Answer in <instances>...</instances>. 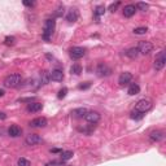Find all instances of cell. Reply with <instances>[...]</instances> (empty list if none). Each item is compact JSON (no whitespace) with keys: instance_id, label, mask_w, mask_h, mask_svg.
Masks as SVG:
<instances>
[{"instance_id":"7402d4cb","label":"cell","mask_w":166,"mask_h":166,"mask_svg":"<svg viewBox=\"0 0 166 166\" xmlns=\"http://www.w3.org/2000/svg\"><path fill=\"white\" fill-rule=\"evenodd\" d=\"M70 73L74 74V76H79L82 73V66L81 64H73V66L70 68Z\"/></svg>"},{"instance_id":"30bf717a","label":"cell","mask_w":166,"mask_h":166,"mask_svg":"<svg viewBox=\"0 0 166 166\" xmlns=\"http://www.w3.org/2000/svg\"><path fill=\"white\" fill-rule=\"evenodd\" d=\"M47 120L44 117H38V118H35V120H33L30 122V127H34V128H43V127H46L47 126Z\"/></svg>"},{"instance_id":"d6a6232c","label":"cell","mask_w":166,"mask_h":166,"mask_svg":"<svg viewBox=\"0 0 166 166\" xmlns=\"http://www.w3.org/2000/svg\"><path fill=\"white\" fill-rule=\"evenodd\" d=\"M56 16H57V17H61L62 14H64V7H60L57 9V11H56V13H55Z\"/></svg>"},{"instance_id":"8fae6325","label":"cell","mask_w":166,"mask_h":166,"mask_svg":"<svg viewBox=\"0 0 166 166\" xmlns=\"http://www.w3.org/2000/svg\"><path fill=\"white\" fill-rule=\"evenodd\" d=\"M165 138V133L162 130H153L149 133V139L152 140V142H161V140H164Z\"/></svg>"},{"instance_id":"83f0119b","label":"cell","mask_w":166,"mask_h":166,"mask_svg":"<svg viewBox=\"0 0 166 166\" xmlns=\"http://www.w3.org/2000/svg\"><path fill=\"white\" fill-rule=\"evenodd\" d=\"M17 164H18V166H30V161L24 157H21V158H18Z\"/></svg>"},{"instance_id":"2e32d148","label":"cell","mask_w":166,"mask_h":166,"mask_svg":"<svg viewBox=\"0 0 166 166\" xmlns=\"http://www.w3.org/2000/svg\"><path fill=\"white\" fill-rule=\"evenodd\" d=\"M135 12H136V8H135V5L134 4L125 5V8H123V16L125 17H127V18L133 17V16L135 14Z\"/></svg>"},{"instance_id":"ac0fdd59","label":"cell","mask_w":166,"mask_h":166,"mask_svg":"<svg viewBox=\"0 0 166 166\" xmlns=\"http://www.w3.org/2000/svg\"><path fill=\"white\" fill-rule=\"evenodd\" d=\"M78 20V12L77 9H70L69 11V13L66 16V21H69V22H76V21Z\"/></svg>"},{"instance_id":"4dcf8cb0","label":"cell","mask_w":166,"mask_h":166,"mask_svg":"<svg viewBox=\"0 0 166 166\" xmlns=\"http://www.w3.org/2000/svg\"><path fill=\"white\" fill-rule=\"evenodd\" d=\"M91 87V82H84V83H81L79 86H78V88L79 90H87Z\"/></svg>"},{"instance_id":"8992f818","label":"cell","mask_w":166,"mask_h":166,"mask_svg":"<svg viewBox=\"0 0 166 166\" xmlns=\"http://www.w3.org/2000/svg\"><path fill=\"white\" fill-rule=\"evenodd\" d=\"M139 53H142V55H149L152 51H153V44L151 42H145V40H143V42L139 43V46L136 47Z\"/></svg>"},{"instance_id":"4fadbf2b","label":"cell","mask_w":166,"mask_h":166,"mask_svg":"<svg viewBox=\"0 0 166 166\" xmlns=\"http://www.w3.org/2000/svg\"><path fill=\"white\" fill-rule=\"evenodd\" d=\"M42 109H43V104H42V103L33 101V103H29V104H27L26 110L30 112V113H36V112H40Z\"/></svg>"},{"instance_id":"9c48e42d","label":"cell","mask_w":166,"mask_h":166,"mask_svg":"<svg viewBox=\"0 0 166 166\" xmlns=\"http://www.w3.org/2000/svg\"><path fill=\"white\" fill-rule=\"evenodd\" d=\"M84 120H86L88 123H92V125H95V123H98V122L100 121V114L98 113V112H87L86 115H84Z\"/></svg>"},{"instance_id":"e575fe53","label":"cell","mask_w":166,"mask_h":166,"mask_svg":"<svg viewBox=\"0 0 166 166\" xmlns=\"http://www.w3.org/2000/svg\"><path fill=\"white\" fill-rule=\"evenodd\" d=\"M7 118V114L3 113V112H0V120H5Z\"/></svg>"},{"instance_id":"9a60e30c","label":"cell","mask_w":166,"mask_h":166,"mask_svg":"<svg viewBox=\"0 0 166 166\" xmlns=\"http://www.w3.org/2000/svg\"><path fill=\"white\" fill-rule=\"evenodd\" d=\"M22 134V128L18 127L17 125H12L11 127L8 128V135L12 136V138H17Z\"/></svg>"},{"instance_id":"836d02e7","label":"cell","mask_w":166,"mask_h":166,"mask_svg":"<svg viewBox=\"0 0 166 166\" xmlns=\"http://www.w3.org/2000/svg\"><path fill=\"white\" fill-rule=\"evenodd\" d=\"M24 5H26V7H31V8H33L34 5H35V3H34V1H27V0H24Z\"/></svg>"},{"instance_id":"5bb4252c","label":"cell","mask_w":166,"mask_h":166,"mask_svg":"<svg viewBox=\"0 0 166 166\" xmlns=\"http://www.w3.org/2000/svg\"><path fill=\"white\" fill-rule=\"evenodd\" d=\"M131 79H133V74L128 73V71H125V73H122L120 78H118V83L121 84V86H126L131 82Z\"/></svg>"},{"instance_id":"7c38bea8","label":"cell","mask_w":166,"mask_h":166,"mask_svg":"<svg viewBox=\"0 0 166 166\" xmlns=\"http://www.w3.org/2000/svg\"><path fill=\"white\" fill-rule=\"evenodd\" d=\"M49 77H51V79L55 81V82H62V79H64V73H62L61 69H53L51 73H49Z\"/></svg>"},{"instance_id":"6da1fadb","label":"cell","mask_w":166,"mask_h":166,"mask_svg":"<svg viewBox=\"0 0 166 166\" xmlns=\"http://www.w3.org/2000/svg\"><path fill=\"white\" fill-rule=\"evenodd\" d=\"M21 82H22V77L20 74H9L8 77H5L3 84L7 88H16V87L21 86Z\"/></svg>"},{"instance_id":"484cf974","label":"cell","mask_w":166,"mask_h":166,"mask_svg":"<svg viewBox=\"0 0 166 166\" xmlns=\"http://www.w3.org/2000/svg\"><path fill=\"white\" fill-rule=\"evenodd\" d=\"M143 117H144V114L140 113V112H136V110L131 112V118H134V120H142Z\"/></svg>"},{"instance_id":"3957f363","label":"cell","mask_w":166,"mask_h":166,"mask_svg":"<svg viewBox=\"0 0 166 166\" xmlns=\"http://www.w3.org/2000/svg\"><path fill=\"white\" fill-rule=\"evenodd\" d=\"M152 100L151 99H142L135 104V109L134 110L136 112H140V113L145 114L147 112H149L152 109Z\"/></svg>"},{"instance_id":"d4e9b609","label":"cell","mask_w":166,"mask_h":166,"mask_svg":"<svg viewBox=\"0 0 166 166\" xmlns=\"http://www.w3.org/2000/svg\"><path fill=\"white\" fill-rule=\"evenodd\" d=\"M135 8H138L139 11H143V12H145V11H148V8H149V5L147 4V3H143V1H139V3H136V5H135Z\"/></svg>"},{"instance_id":"5b68a950","label":"cell","mask_w":166,"mask_h":166,"mask_svg":"<svg viewBox=\"0 0 166 166\" xmlns=\"http://www.w3.org/2000/svg\"><path fill=\"white\" fill-rule=\"evenodd\" d=\"M96 74H98L99 77H101V78L109 77L112 74V69L109 68L106 64H104V62H100L98 66H96Z\"/></svg>"},{"instance_id":"277c9868","label":"cell","mask_w":166,"mask_h":166,"mask_svg":"<svg viewBox=\"0 0 166 166\" xmlns=\"http://www.w3.org/2000/svg\"><path fill=\"white\" fill-rule=\"evenodd\" d=\"M165 64H166V56H165V51L162 49V51L158 52V55L156 56V58H155V70L156 71L162 70Z\"/></svg>"},{"instance_id":"7a4b0ae2","label":"cell","mask_w":166,"mask_h":166,"mask_svg":"<svg viewBox=\"0 0 166 166\" xmlns=\"http://www.w3.org/2000/svg\"><path fill=\"white\" fill-rule=\"evenodd\" d=\"M55 27H56V21L53 18H48L44 22V26H43V38L46 40H49L53 31H55Z\"/></svg>"},{"instance_id":"4316f807","label":"cell","mask_w":166,"mask_h":166,"mask_svg":"<svg viewBox=\"0 0 166 166\" xmlns=\"http://www.w3.org/2000/svg\"><path fill=\"white\" fill-rule=\"evenodd\" d=\"M14 43H16L14 36H7V38L4 39V44L5 46H13Z\"/></svg>"},{"instance_id":"d6986e66","label":"cell","mask_w":166,"mask_h":166,"mask_svg":"<svg viewBox=\"0 0 166 166\" xmlns=\"http://www.w3.org/2000/svg\"><path fill=\"white\" fill-rule=\"evenodd\" d=\"M139 92H140L139 84H136V83L130 84V87H128V90H127V93H128V95H130V96H134V95H138Z\"/></svg>"},{"instance_id":"44dd1931","label":"cell","mask_w":166,"mask_h":166,"mask_svg":"<svg viewBox=\"0 0 166 166\" xmlns=\"http://www.w3.org/2000/svg\"><path fill=\"white\" fill-rule=\"evenodd\" d=\"M126 56L130 58H136L139 56V51H138L136 47H133V48H128L126 51Z\"/></svg>"},{"instance_id":"d590c367","label":"cell","mask_w":166,"mask_h":166,"mask_svg":"<svg viewBox=\"0 0 166 166\" xmlns=\"http://www.w3.org/2000/svg\"><path fill=\"white\" fill-rule=\"evenodd\" d=\"M51 152H53V153H61L62 151H61V149H57V148H55V149H51Z\"/></svg>"},{"instance_id":"603a6c76","label":"cell","mask_w":166,"mask_h":166,"mask_svg":"<svg viewBox=\"0 0 166 166\" xmlns=\"http://www.w3.org/2000/svg\"><path fill=\"white\" fill-rule=\"evenodd\" d=\"M105 13V8H104V5H98V7L95 8V12H93V14H95V17L99 20V17L100 16H103Z\"/></svg>"},{"instance_id":"f1b7e54d","label":"cell","mask_w":166,"mask_h":166,"mask_svg":"<svg viewBox=\"0 0 166 166\" xmlns=\"http://www.w3.org/2000/svg\"><path fill=\"white\" fill-rule=\"evenodd\" d=\"M148 29L147 27H136V29H134V33L136 34V35H143V34H145Z\"/></svg>"},{"instance_id":"ffe728a7","label":"cell","mask_w":166,"mask_h":166,"mask_svg":"<svg viewBox=\"0 0 166 166\" xmlns=\"http://www.w3.org/2000/svg\"><path fill=\"white\" fill-rule=\"evenodd\" d=\"M40 84H48V82L51 81V77H49V73L46 70L40 71Z\"/></svg>"},{"instance_id":"8d00e7d4","label":"cell","mask_w":166,"mask_h":166,"mask_svg":"<svg viewBox=\"0 0 166 166\" xmlns=\"http://www.w3.org/2000/svg\"><path fill=\"white\" fill-rule=\"evenodd\" d=\"M4 96V90H0V98H3Z\"/></svg>"},{"instance_id":"ba28073f","label":"cell","mask_w":166,"mask_h":166,"mask_svg":"<svg viewBox=\"0 0 166 166\" xmlns=\"http://www.w3.org/2000/svg\"><path fill=\"white\" fill-rule=\"evenodd\" d=\"M43 142V139L40 138L38 134H29V135L26 136V139H25V143L27 144V145H38Z\"/></svg>"},{"instance_id":"cb8c5ba5","label":"cell","mask_w":166,"mask_h":166,"mask_svg":"<svg viewBox=\"0 0 166 166\" xmlns=\"http://www.w3.org/2000/svg\"><path fill=\"white\" fill-rule=\"evenodd\" d=\"M71 157H73V152H71V151L61 152V161H62V162L68 161V160H70Z\"/></svg>"},{"instance_id":"52a82bcc","label":"cell","mask_w":166,"mask_h":166,"mask_svg":"<svg viewBox=\"0 0 166 166\" xmlns=\"http://www.w3.org/2000/svg\"><path fill=\"white\" fill-rule=\"evenodd\" d=\"M69 55H70V57L73 58V60H79V58H82L84 55H86V49L83 48V47H73V48L69 51Z\"/></svg>"},{"instance_id":"f546056e","label":"cell","mask_w":166,"mask_h":166,"mask_svg":"<svg viewBox=\"0 0 166 166\" xmlns=\"http://www.w3.org/2000/svg\"><path fill=\"white\" fill-rule=\"evenodd\" d=\"M66 93H68V88H66V87H64V88H61L60 91H58L57 98L58 99H64L65 96H66Z\"/></svg>"},{"instance_id":"1f68e13d","label":"cell","mask_w":166,"mask_h":166,"mask_svg":"<svg viewBox=\"0 0 166 166\" xmlns=\"http://www.w3.org/2000/svg\"><path fill=\"white\" fill-rule=\"evenodd\" d=\"M118 5H120V1H117L115 4H112L110 7H109V11H110V12H115V9L118 8Z\"/></svg>"},{"instance_id":"e0dca14e","label":"cell","mask_w":166,"mask_h":166,"mask_svg":"<svg viewBox=\"0 0 166 166\" xmlns=\"http://www.w3.org/2000/svg\"><path fill=\"white\" fill-rule=\"evenodd\" d=\"M87 109L86 108H77V109H73L71 110V115L74 118H84V115L87 113Z\"/></svg>"}]
</instances>
